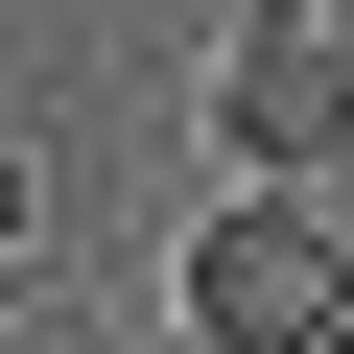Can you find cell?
Here are the masks:
<instances>
[{"mask_svg": "<svg viewBox=\"0 0 354 354\" xmlns=\"http://www.w3.org/2000/svg\"><path fill=\"white\" fill-rule=\"evenodd\" d=\"M330 354H354V330H330Z\"/></svg>", "mask_w": 354, "mask_h": 354, "instance_id": "277c9868", "label": "cell"}, {"mask_svg": "<svg viewBox=\"0 0 354 354\" xmlns=\"http://www.w3.org/2000/svg\"><path fill=\"white\" fill-rule=\"evenodd\" d=\"M213 142L260 165V189H307V165L354 142V0H236V48H213Z\"/></svg>", "mask_w": 354, "mask_h": 354, "instance_id": "7a4b0ae2", "label": "cell"}, {"mask_svg": "<svg viewBox=\"0 0 354 354\" xmlns=\"http://www.w3.org/2000/svg\"><path fill=\"white\" fill-rule=\"evenodd\" d=\"M24 260H48V165L0 142V283H24Z\"/></svg>", "mask_w": 354, "mask_h": 354, "instance_id": "3957f363", "label": "cell"}, {"mask_svg": "<svg viewBox=\"0 0 354 354\" xmlns=\"http://www.w3.org/2000/svg\"><path fill=\"white\" fill-rule=\"evenodd\" d=\"M330 330H354V236L307 189H236L189 236V354H330Z\"/></svg>", "mask_w": 354, "mask_h": 354, "instance_id": "6da1fadb", "label": "cell"}]
</instances>
